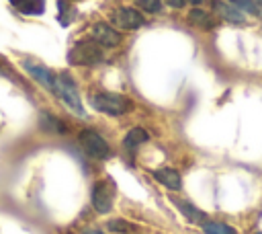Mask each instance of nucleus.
I'll return each instance as SVG.
<instances>
[{
    "label": "nucleus",
    "instance_id": "f257e3e1",
    "mask_svg": "<svg viewBox=\"0 0 262 234\" xmlns=\"http://www.w3.org/2000/svg\"><path fill=\"white\" fill-rule=\"evenodd\" d=\"M104 60L102 47L92 39H80L72 45V49L68 51V62L72 66H96Z\"/></svg>",
    "mask_w": 262,
    "mask_h": 234
},
{
    "label": "nucleus",
    "instance_id": "f03ea898",
    "mask_svg": "<svg viewBox=\"0 0 262 234\" xmlns=\"http://www.w3.org/2000/svg\"><path fill=\"white\" fill-rule=\"evenodd\" d=\"M90 107L98 113H104V115H113V117H119V115H125L129 109H131V103L127 96L123 94H111V92H96L90 96Z\"/></svg>",
    "mask_w": 262,
    "mask_h": 234
},
{
    "label": "nucleus",
    "instance_id": "7ed1b4c3",
    "mask_svg": "<svg viewBox=\"0 0 262 234\" xmlns=\"http://www.w3.org/2000/svg\"><path fill=\"white\" fill-rule=\"evenodd\" d=\"M78 142L82 146V150L90 156V158H96V160H106L111 156V146L108 142L94 129H82L80 135H78Z\"/></svg>",
    "mask_w": 262,
    "mask_h": 234
},
{
    "label": "nucleus",
    "instance_id": "20e7f679",
    "mask_svg": "<svg viewBox=\"0 0 262 234\" xmlns=\"http://www.w3.org/2000/svg\"><path fill=\"white\" fill-rule=\"evenodd\" d=\"M57 96L80 117H86V111L82 107V101H80V94H78V88L74 84V80L70 78V74L61 72L57 74Z\"/></svg>",
    "mask_w": 262,
    "mask_h": 234
},
{
    "label": "nucleus",
    "instance_id": "39448f33",
    "mask_svg": "<svg viewBox=\"0 0 262 234\" xmlns=\"http://www.w3.org/2000/svg\"><path fill=\"white\" fill-rule=\"evenodd\" d=\"M23 68L31 74V78H33L37 84H41L45 90H49L51 94L57 96V76H55L49 68L41 66V64H35V62H29V60L23 62Z\"/></svg>",
    "mask_w": 262,
    "mask_h": 234
},
{
    "label": "nucleus",
    "instance_id": "423d86ee",
    "mask_svg": "<svg viewBox=\"0 0 262 234\" xmlns=\"http://www.w3.org/2000/svg\"><path fill=\"white\" fill-rule=\"evenodd\" d=\"M113 199H115V191L111 187V183L106 181H96L92 187V207L98 213H108L113 209Z\"/></svg>",
    "mask_w": 262,
    "mask_h": 234
},
{
    "label": "nucleus",
    "instance_id": "0eeeda50",
    "mask_svg": "<svg viewBox=\"0 0 262 234\" xmlns=\"http://www.w3.org/2000/svg\"><path fill=\"white\" fill-rule=\"evenodd\" d=\"M92 39L100 47H117L121 43V35L106 23H96L92 27Z\"/></svg>",
    "mask_w": 262,
    "mask_h": 234
},
{
    "label": "nucleus",
    "instance_id": "6e6552de",
    "mask_svg": "<svg viewBox=\"0 0 262 234\" xmlns=\"http://www.w3.org/2000/svg\"><path fill=\"white\" fill-rule=\"evenodd\" d=\"M115 23L121 27V29H127V31H133V29H139L143 23H145V18L139 14V10H135V8H129V6H123V8H119L117 12H115Z\"/></svg>",
    "mask_w": 262,
    "mask_h": 234
},
{
    "label": "nucleus",
    "instance_id": "1a4fd4ad",
    "mask_svg": "<svg viewBox=\"0 0 262 234\" xmlns=\"http://www.w3.org/2000/svg\"><path fill=\"white\" fill-rule=\"evenodd\" d=\"M151 177H154L160 185H164L166 189H170V191H180V189H182V177H180V172L174 170V168H170V166L151 170Z\"/></svg>",
    "mask_w": 262,
    "mask_h": 234
},
{
    "label": "nucleus",
    "instance_id": "9d476101",
    "mask_svg": "<svg viewBox=\"0 0 262 234\" xmlns=\"http://www.w3.org/2000/svg\"><path fill=\"white\" fill-rule=\"evenodd\" d=\"M213 10H215L221 18H225V21H229V23H233V25H244V23H246L244 12H242L239 8H235L233 4H229V2L213 0Z\"/></svg>",
    "mask_w": 262,
    "mask_h": 234
},
{
    "label": "nucleus",
    "instance_id": "9b49d317",
    "mask_svg": "<svg viewBox=\"0 0 262 234\" xmlns=\"http://www.w3.org/2000/svg\"><path fill=\"white\" fill-rule=\"evenodd\" d=\"M18 12L29 16H39L45 12V0H8Z\"/></svg>",
    "mask_w": 262,
    "mask_h": 234
},
{
    "label": "nucleus",
    "instance_id": "f8f14e48",
    "mask_svg": "<svg viewBox=\"0 0 262 234\" xmlns=\"http://www.w3.org/2000/svg\"><path fill=\"white\" fill-rule=\"evenodd\" d=\"M39 127L45 129V131H51V133H68V125L59 117H55L47 111H43L39 115Z\"/></svg>",
    "mask_w": 262,
    "mask_h": 234
},
{
    "label": "nucleus",
    "instance_id": "ddd939ff",
    "mask_svg": "<svg viewBox=\"0 0 262 234\" xmlns=\"http://www.w3.org/2000/svg\"><path fill=\"white\" fill-rule=\"evenodd\" d=\"M147 140H149V135H147V131H145L143 127H133V129H129L127 135L123 138V148H125L127 152H133V150H137L141 144H145Z\"/></svg>",
    "mask_w": 262,
    "mask_h": 234
},
{
    "label": "nucleus",
    "instance_id": "4468645a",
    "mask_svg": "<svg viewBox=\"0 0 262 234\" xmlns=\"http://www.w3.org/2000/svg\"><path fill=\"white\" fill-rule=\"evenodd\" d=\"M176 203V207L184 213V218H188V222H192V224H205L207 222V216H205V211H201V209H196L192 203H188V201H174Z\"/></svg>",
    "mask_w": 262,
    "mask_h": 234
},
{
    "label": "nucleus",
    "instance_id": "2eb2a0df",
    "mask_svg": "<svg viewBox=\"0 0 262 234\" xmlns=\"http://www.w3.org/2000/svg\"><path fill=\"white\" fill-rule=\"evenodd\" d=\"M188 18H190L194 25H199V27H205V29H211V27H215V18H213L209 12L201 10V8H194V10H190V12H188Z\"/></svg>",
    "mask_w": 262,
    "mask_h": 234
},
{
    "label": "nucleus",
    "instance_id": "dca6fc26",
    "mask_svg": "<svg viewBox=\"0 0 262 234\" xmlns=\"http://www.w3.org/2000/svg\"><path fill=\"white\" fill-rule=\"evenodd\" d=\"M106 228L111 232H115V234H129V232L135 230V224H131V222H127L123 218H113V220L106 222Z\"/></svg>",
    "mask_w": 262,
    "mask_h": 234
},
{
    "label": "nucleus",
    "instance_id": "f3484780",
    "mask_svg": "<svg viewBox=\"0 0 262 234\" xmlns=\"http://www.w3.org/2000/svg\"><path fill=\"white\" fill-rule=\"evenodd\" d=\"M203 230H205V234H237V230L225 222H205Z\"/></svg>",
    "mask_w": 262,
    "mask_h": 234
},
{
    "label": "nucleus",
    "instance_id": "a211bd4d",
    "mask_svg": "<svg viewBox=\"0 0 262 234\" xmlns=\"http://www.w3.org/2000/svg\"><path fill=\"white\" fill-rule=\"evenodd\" d=\"M229 4H233V6L239 8L242 12H248V14H254V16L260 14V6H258L254 0H229Z\"/></svg>",
    "mask_w": 262,
    "mask_h": 234
},
{
    "label": "nucleus",
    "instance_id": "6ab92c4d",
    "mask_svg": "<svg viewBox=\"0 0 262 234\" xmlns=\"http://www.w3.org/2000/svg\"><path fill=\"white\" fill-rule=\"evenodd\" d=\"M135 4H137L141 10L151 12V14H156V12L162 10V0H135Z\"/></svg>",
    "mask_w": 262,
    "mask_h": 234
},
{
    "label": "nucleus",
    "instance_id": "aec40b11",
    "mask_svg": "<svg viewBox=\"0 0 262 234\" xmlns=\"http://www.w3.org/2000/svg\"><path fill=\"white\" fill-rule=\"evenodd\" d=\"M166 2H168L172 8H182V6L186 4V0H166Z\"/></svg>",
    "mask_w": 262,
    "mask_h": 234
},
{
    "label": "nucleus",
    "instance_id": "412c9836",
    "mask_svg": "<svg viewBox=\"0 0 262 234\" xmlns=\"http://www.w3.org/2000/svg\"><path fill=\"white\" fill-rule=\"evenodd\" d=\"M82 234H104L102 230H98V228H84L82 230Z\"/></svg>",
    "mask_w": 262,
    "mask_h": 234
},
{
    "label": "nucleus",
    "instance_id": "4be33fe9",
    "mask_svg": "<svg viewBox=\"0 0 262 234\" xmlns=\"http://www.w3.org/2000/svg\"><path fill=\"white\" fill-rule=\"evenodd\" d=\"M188 2H192V4H201V2H205V0H188Z\"/></svg>",
    "mask_w": 262,
    "mask_h": 234
},
{
    "label": "nucleus",
    "instance_id": "5701e85b",
    "mask_svg": "<svg viewBox=\"0 0 262 234\" xmlns=\"http://www.w3.org/2000/svg\"><path fill=\"white\" fill-rule=\"evenodd\" d=\"M254 2H256V4H258V6H262V0H254Z\"/></svg>",
    "mask_w": 262,
    "mask_h": 234
},
{
    "label": "nucleus",
    "instance_id": "b1692460",
    "mask_svg": "<svg viewBox=\"0 0 262 234\" xmlns=\"http://www.w3.org/2000/svg\"><path fill=\"white\" fill-rule=\"evenodd\" d=\"M0 74H6V72H4V70H2V66H0Z\"/></svg>",
    "mask_w": 262,
    "mask_h": 234
},
{
    "label": "nucleus",
    "instance_id": "393cba45",
    "mask_svg": "<svg viewBox=\"0 0 262 234\" xmlns=\"http://www.w3.org/2000/svg\"><path fill=\"white\" fill-rule=\"evenodd\" d=\"M256 234H262V232H256Z\"/></svg>",
    "mask_w": 262,
    "mask_h": 234
}]
</instances>
